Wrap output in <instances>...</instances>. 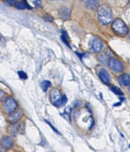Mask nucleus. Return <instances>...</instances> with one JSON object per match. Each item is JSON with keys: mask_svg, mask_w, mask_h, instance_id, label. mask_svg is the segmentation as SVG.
Masks as SVG:
<instances>
[{"mask_svg": "<svg viewBox=\"0 0 130 152\" xmlns=\"http://www.w3.org/2000/svg\"><path fill=\"white\" fill-rule=\"evenodd\" d=\"M98 18L103 25H109L113 20L112 10L109 6L103 5L98 7Z\"/></svg>", "mask_w": 130, "mask_h": 152, "instance_id": "1", "label": "nucleus"}, {"mask_svg": "<svg viewBox=\"0 0 130 152\" xmlns=\"http://www.w3.org/2000/svg\"><path fill=\"white\" fill-rule=\"evenodd\" d=\"M50 100L52 103L57 107L64 106L67 102V98L66 96L61 95L60 92L56 89H53L50 93Z\"/></svg>", "mask_w": 130, "mask_h": 152, "instance_id": "2", "label": "nucleus"}, {"mask_svg": "<svg viewBox=\"0 0 130 152\" xmlns=\"http://www.w3.org/2000/svg\"><path fill=\"white\" fill-rule=\"evenodd\" d=\"M112 28L114 31V32L118 34H121V35L127 34L129 31L126 25L120 18H116L114 20L112 24Z\"/></svg>", "mask_w": 130, "mask_h": 152, "instance_id": "3", "label": "nucleus"}, {"mask_svg": "<svg viewBox=\"0 0 130 152\" xmlns=\"http://www.w3.org/2000/svg\"><path fill=\"white\" fill-rule=\"evenodd\" d=\"M89 47L91 51L98 53V52H100L103 49V42L99 38H96V37H93L90 40Z\"/></svg>", "mask_w": 130, "mask_h": 152, "instance_id": "4", "label": "nucleus"}, {"mask_svg": "<svg viewBox=\"0 0 130 152\" xmlns=\"http://www.w3.org/2000/svg\"><path fill=\"white\" fill-rule=\"evenodd\" d=\"M17 107V102L12 97H8L5 100L3 105L4 111L6 113H11L15 110Z\"/></svg>", "mask_w": 130, "mask_h": 152, "instance_id": "5", "label": "nucleus"}, {"mask_svg": "<svg viewBox=\"0 0 130 152\" xmlns=\"http://www.w3.org/2000/svg\"><path fill=\"white\" fill-rule=\"evenodd\" d=\"M109 66L111 70L116 73H121L123 70V65L120 61L116 60V58H110L109 61Z\"/></svg>", "mask_w": 130, "mask_h": 152, "instance_id": "6", "label": "nucleus"}, {"mask_svg": "<svg viewBox=\"0 0 130 152\" xmlns=\"http://www.w3.org/2000/svg\"><path fill=\"white\" fill-rule=\"evenodd\" d=\"M23 116V113L21 110H18V111H14L11 113L10 115L9 116V121L11 123H16L19 121L22 117Z\"/></svg>", "mask_w": 130, "mask_h": 152, "instance_id": "7", "label": "nucleus"}, {"mask_svg": "<svg viewBox=\"0 0 130 152\" xmlns=\"http://www.w3.org/2000/svg\"><path fill=\"white\" fill-rule=\"evenodd\" d=\"M84 6L89 9H96L100 6V0H84Z\"/></svg>", "mask_w": 130, "mask_h": 152, "instance_id": "8", "label": "nucleus"}, {"mask_svg": "<svg viewBox=\"0 0 130 152\" xmlns=\"http://www.w3.org/2000/svg\"><path fill=\"white\" fill-rule=\"evenodd\" d=\"M99 77H100V79L105 84H110V77L109 75L108 72L105 69H101L100 70V72H99Z\"/></svg>", "mask_w": 130, "mask_h": 152, "instance_id": "9", "label": "nucleus"}, {"mask_svg": "<svg viewBox=\"0 0 130 152\" xmlns=\"http://www.w3.org/2000/svg\"><path fill=\"white\" fill-rule=\"evenodd\" d=\"M118 81H119V83L122 86H129V85H130V74H128V73L122 74L118 78Z\"/></svg>", "mask_w": 130, "mask_h": 152, "instance_id": "10", "label": "nucleus"}, {"mask_svg": "<svg viewBox=\"0 0 130 152\" xmlns=\"http://www.w3.org/2000/svg\"><path fill=\"white\" fill-rule=\"evenodd\" d=\"M1 144H2V147H3L4 148H10L13 145V141L10 136L6 135L4 136L3 138H2Z\"/></svg>", "mask_w": 130, "mask_h": 152, "instance_id": "11", "label": "nucleus"}, {"mask_svg": "<svg viewBox=\"0 0 130 152\" xmlns=\"http://www.w3.org/2000/svg\"><path fill=\"white\" fill-rule=\"evenodd\" d=\"M98 60L103 65H109V61H110V59H109V57H107L106 54H100L99 57H98Z\"/></svg>", "mask_w": 130, "mask_h": 152, "instance_id": "12", "label": "nucleus"}, {"mask_svg": "<svg viewBox=\"0 0 130 152\" xmlns=\"http://www.w3.org/2000/svg\"><path fill=\"white\" fill-rule=\"evenodd\" d=\"M51 86V83L48 80H43V82L41 83V88H42V90H43V92H46V90H48V88L50 87Z\"/></svg>", "mask_w": 130, "mask_h": 152, "instance_id": "13", "label": "nucleus"}, {"mask_svg": "<svg viewBox=\"0 0 130 152\" xmlns=\"http://www.w3.org/2000/svg\"><path fill=\"white\" fill-rule=\"evenodd\" d=\"M60 14H61V16H62V18H69L70 16V11L68 9H63L62 11L60 12Z\"/></svg>", "mask_w": 130, "mask_h": 152, "instance_id": "14", "label": "nucleus"}, {"mask_svg": "<svg viewBox=\"0 0 130 152\" xmlns=\"http://www.w3.org/2000/svg\"><path fill=\"white\" fill-rule=\"evenodd\" d=\"M62 41H64L65 43L66 44V45H69L68 43V40H69L68 34H67V33H66L64 30L62 31Z\"/></svg>", "mask_w": 130, "mask_h": 152, "instance_id": "15", "label": "nucleus"}, {"mask_svg": "<svg viewBox=\"0 0 130 152\" xmlns=\"http://www.w3.org/2000/svg\"><path fill=\"white\" fill-rule=\"evenodd\" d=\"M70 112H71V110H70V108L68 107L65 109L64 113L62 114V116H64L65 118H67L69 121H70Z\"/></svg>", "mask_w": 130, "mask_h": 152, "instance_id": "16", "label": "nucleus"}, {"mask_svg": "<svg viewBox=\"0 0 130 152\" xmlns=\"http://www.w3.org/2000/svg\"><path fill=\"white\" fill-rule=\"evenodd\" d=\"M18 74L22 80H26L27 78V75L26 74V73L24 71H18Z\"/></svg>", "mask_w": 130, "mask_h": 152, "instance_id": "17", "label": "nucleus"}, {"mask_svg": "<svg viewBox=\"0 0 130 152\" xmlns=\"http://www.w3.org/2000/svg\"><path fill=\"white\" fill-rule=\"evenodd\" d=\"M112 90L114 92V93H116V94H118V95H123V92L120 90L119 88L116 87V86H113Z\"/></svg>", "mask_w": 130, "mask_h": 152, "instance_id": "18", "label": "nucleus"}, {"mask_svg": "<svg viewBox=\"0 0 130 152\" xmlns=\"http://www.w3.org/2000/svg\"><path fill=\"white\" fill-rule=\"evenodd\" d=\"M15 8L18 9H25L26 8V4L25 2H19L15 6Z\"/></svg>", "mask_w": 130, "mask_h": 152, "instance_id": "19", "label": "nucleus"}, {"mask_svg": "<svg viewBox=\"0 0 130 152\" xmlns=\"http://www.w3.org/2000/svg\"><path fill=\"white\" fill-rule=\"evenodd\" d=\"M6 98H7V97H6V93L0 90V100H4V99L6 100Z\"/></svg>", "mask_w": 130, "mask_h": 152, "instance_id": "20", "label": "nucleus"}, {"mask_svg": "<svg viewBox=\"0 0 130 152\" xmlns=\"http://www.w3.org/2000/svg\"><path fill=\"white\" fill-rule=\"evenodd\" d=\"M46 123H48V124H49V125H50V127H51V128H52V129H53V130H54V131H55L56 132H57V133H58V131H57V130H56V129H55V128H53V125H51V124H50V122H48V121H46Z\"/></svg>", "mask_w": 130, "mask_h": 152, "instance_id": "21", "label": "nucleus"}, {"mask_svg": "<svg viewBox=\"0 0 130 152\" xmlns=\"http://www.w3.org/2000/svg\"><path fill=\"white\" fill-rule=\"evenodd\" d=\"M51 1H56V0H51Z\"/></svg>", "mask_w": 130, "mask_h": 152, "instance_id": "22", "label": "nucleus"}, {"mask_svg": "<svg viewBox=\"0 0 130 152\" xmlns=\"http://www.w3.org/2000/svg\"><path fill=\"white\" fill-rule=\"evenodd\" d=\"M129 92H130V86H129Z\"/></svg>", "mask_w": 130, "mask_h": 152, "instance_id": "23", "label": "nucleus"}]
</instances>
